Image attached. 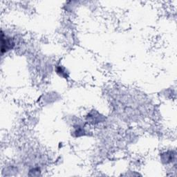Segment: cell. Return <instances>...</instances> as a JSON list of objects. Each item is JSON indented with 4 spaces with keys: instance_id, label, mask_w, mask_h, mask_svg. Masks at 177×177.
<instances>
[{
    "instance_id": "6da1fadb",
    "label": "cell",
    "mask_w": 177,
    "mask_h": 177,
    "mask_svg": "<svg viewBox=\"0 0 177 177\" xmlns=\"http://www.w3.org/2000/svg\"><path fill=\"white\" fill-rule=\"evenodd\" d=\"M15 45V42H13L12 38L6 37L4 35V33H1V52H7L8 51L11 50L13 48Z\"/></svg>"
},
{
    "instance_id": "7a4b0ae2",
    "label": "cell",
    "mask_w": 177,
    "mask_h": 177,
    "mask_svg": "<svg viewBox=\"0 0 177 177\" xmlns=\"http://www.w3.org/2000/svg\"><path fill=\"white\" fill-rule=\"evenodd\" d=\"M61 72H62V73L60 74L61 76H62V77H66H66H67V75H66V73L64 72V69L62 68V66H61V67L59 66V67L57 69V73H60Z\"/></svg>"
}]
</instances>
